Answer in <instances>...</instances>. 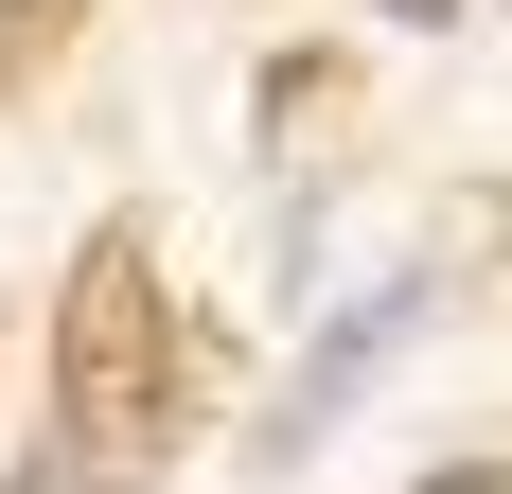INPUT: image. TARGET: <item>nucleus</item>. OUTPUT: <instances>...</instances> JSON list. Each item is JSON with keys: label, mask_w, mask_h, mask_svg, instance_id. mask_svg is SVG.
I'll return each mask as SVG.
<instances>
[{"label": "nucleus", "mask_w": 512, "mask_h": 494, "mask_svg": "<svg viewBox=\"0 0 512 494\" xmlns=\"http://www.w3.org/2000/svg\"><path fill=\"white\" fill-rule=\"evenodd\" d=\"M53 406H71V442H159V406H177V300H159L142 230H89V265L53 300Z\"/></svg>", "instance_id": "1"}, {"label": "nucleus", "mask_w": 512, "mask_h": 494, "mask_svg": "<svg viewBox=\"0 0 512 494\" xmlns=\"http://www.w3.org/2000/svg\"><path fill=\"white\" fill-rule=\"evenodd\" d=\"M71 18H89V0H0V89H18V71H36V53L71 36Z\"/></svg>", "instance_id": "2"}, {"label": "nucleus", "mask_w": 512, "mask_h": 494, "mask_svg": "<svg viewBox=\"0 0 512 494\" xmlns=\"http://www.w3.org/2000/svg\"><path fill=\"white\" fill-rule=\"evenodd\" d=\"M424 494H512V459H460V477H424Z\"/></svg>", "instance_id": "3"}, {"label": "nucleus", "mask_w": 512, "mask_h": 494, "mask_svg": "<svg viewBox=\"0 0 512 494\" xmlns=\"http://www.w3.org/2000/svg\"><path fill=\"white\" fill-rule=\"evenodd\" d=\"M0 494H71V459H36V477H0Z\"/></svg>", "instance_id": "4"}, {"label": "nucleus", "mask_w": 512, "mask_h": 494, "mask_svg": "<svg viewBox=\"0 0 512 494\" xmlns=\"http://www.w3.org/2000/svg\"><path fill=\"white\" fill-rule=\"evenodd\" d=\"M389 18H460V0H389Z\"/></svg>", "instance_id": "5"}]
</instances>
